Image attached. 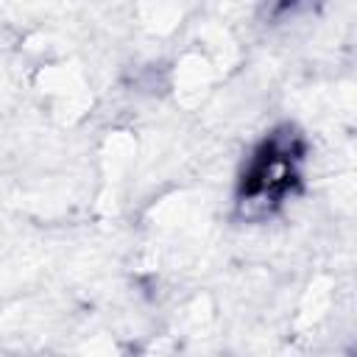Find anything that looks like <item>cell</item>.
<instances>
[{"instance_id": "cell-2", "label": "cell", "mask_w": 357, "mask_h": 357, "mask_svg": "<svg viewBox=\"0 0 357 357\" xmlns=\"http://www.w3.org/2000/svg\"><path fill=\"white\" fill-rule=\"evenodd\" d=\"M301 0H276L273 3V14H284V11H290V8H296Z\"/></svg>"}, {"instance_id": "cell-1", "label": "cell", "mask_w": 357, "mask_h": 357, "mask_svg": "<svg viewBox=\"0 0 357 357\" xmlns=\"http://www.w3.org/2000/svg\"><path fill=\"white\" fill-rule=\"evenodd\" d=\"M307 142L290 123L271 128L248 153L237 178V209L245 218L273 215L301 187Z\"/></svg>"}]
</instances>
